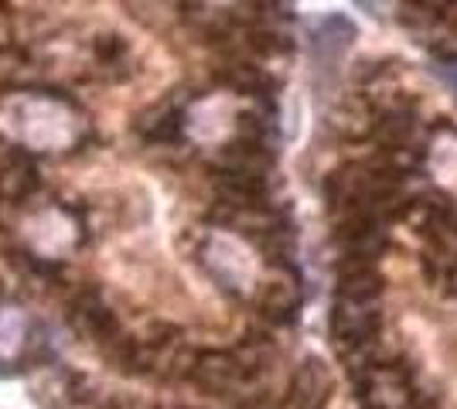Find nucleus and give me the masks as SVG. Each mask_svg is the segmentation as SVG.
<instances>
[{
  "instance_id": "f257e3e1",
  "label": "nucleus",
  "mask_w": 457,
  "mask_h": 409,
  "mask_svg": "<svg viewBox=\"0 0 457 409\" xmlns=\"http://www.w3.org/2000/svg\"><path fill=\"white\" fill-rule=\"evenodd\" d=\"M331 334H335V345H345V348L365 345L376 334V314L365 311V304L342 300V307H335V317H331Z\"/></svg>"
},
{
  "instance_id": "f03ea898",
  "label": "nucleus",
  "mask_w": 457,
  "mask_h": 409,
  "mask_svg": "<svg viewBox=\"0 0 457 409\" xmlns=\"http://www.w3.org/2000/svg\"><path fill=\"white\" fill-rule=\"evenodd\" d=\"M437 72L444 76V82H447V86H454V89H457V55H447V59H440L437 61Z\"/></svg>"
}]
</instances>
